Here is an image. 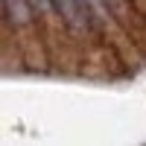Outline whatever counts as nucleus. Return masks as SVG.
Wrapping results in <instances>:
<instances>
[{
  "label": "nucleus",
  "instance_id": "nucleus-1",
  "mask_svg": "<svg viewBox=\"0 0 146 146\" xmlns=\"http://www.w3.org/2000/svg\"><path fill=\"white\" fill-rule=\"evenodd\" d=\"M53 6H56V15L64 21V27H67L70 32L85 35V32L94 27L91 12H88V6H85V0H53Z\"/></svg>",
  "mask_w": 146,
  "mask_h": 146
},
{
  "label": "nucleus",
  "instance_id": "nucleus-2",
  "mask_svg": "<svg viewBox=\"0 0 146 146\" xmlns=\"http://www.w3.org/2000/svg\"><path fill=\"white\" fill-rule=\"evenodd\" d=\"M3 9H6V21L18 29H27L32 27V6L29 0H3Z\"/></svg>",
  "mask_w": 146,
  "mask_h": 146
},
{
  "label": "nucleus",
  "instance_id": "nucleus-3",
  "mask_svg": "<svg viewBox=\"0 0 146 146\" xmlns=\"http://www.w3.org/2000/svg\"><path fill=\"white\" fill-rule=\"evenodd\" d=\"M29 6H32V12H38V15H44V18H56L53 0H29Z\"/></svg>",
  "mask_w": 146,
  "mask_h": 146
},
{
  "label": "nucleus",
  "instance_id": "nucleus-4",
  "mask_svg": "<svg viewBox=\"0 0 146 146\" xmlns=\"http://www.w3.org/2000/svg\"><path fill=\"white\" fill-rule=\"evenodd\" d=\"M0 23H9V21H6V9H3V0H0Z\"/></svg>",
  "mask_w": 146,
  "mask_h": 146
}]
</instances>
